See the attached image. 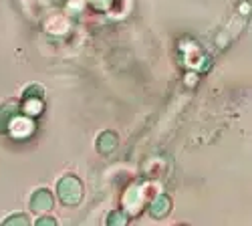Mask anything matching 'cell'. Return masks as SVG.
Segmentation results:
<instances>
[{
	"instance_id": "obj_4",
	"label": "cell",
	"mask_w": 252,
	"mask_h": 226,
	"mask_svg": "<svg viewBox=\"0 0 252 226\" xmlns=\"http://www.w3.org/2000/svg\"><path fill=\"white\" fill-rule=\"evenodd\" d=\"M117 146H119V137H117V133H113V131H103V133L97 137V152H99L101 156L113 154V152L117 150Z\"/></svg>"
},
{
	"instance_id": "obj_5",
	"label": "cell",
	"mask_w": 252,
	"mask_h": 226,
	"mask_svg": "<svg viewBox=\"0 0 252 226\" xmlns=\"http://www.w3.org/2000/svg\"><path fill=\"white\" fill-rule=\"evenodd\" d=\"M170 208H172V202H170V198L163 196V194H158L150 202V214L154 218H165L167 214H170Z\"/></svg>"
},
{
	"instance_id": "obj_6",
	"label": "cell",
	"mask_w": 252,
	"mask_h": 226,
	"mask_svg": "<svg viewBox=\"0 0 252 226\" xmlns=\"http://www.w3.org/2000/svg\"><path fill=\"white\" fill-rule=\"evenodd\" d=\"M141 200H143V194H141V188H137V186H133L131 190H127V194L123 196V204L127 206V210L131 214H137L139 212Z\"/></svg>"
},
{
	"instance_id": "obj_7",
	"label": "cell",
	"mask_w": 252,
	"mask_h": 226,
	"mask_svg": "<svg viewBox=\"0 0 252 226\" xmlns=\"http://www.w3.org/2000/svg\"><path fill=\"white\" fill-rule=\"evenodd\" d=\"M4 226H29V216L27 214H14V216H8L2 220Z\"/></svg>"
},
{
	"instance_id": "obj_2",
	"label": "cell",
	"mask_w": 252,
	"mask_h": 226,
	"mask_svg": "<svg viewBox=\"0 0 252 226\" xmlns=\"http://www.w3.org/2000/svg\"><path fill=\"white\" fill-rule=\"evenodd\" d=\"M53 194L47 188H38L32 196H31V210L34 214H47L49 210H53Z\"/></svg>"
},
{
	"instance_id": "obj_1",
	"label": "cell",
	"mask_w": 252,
	"mask_h": 226,
	"mask_svg": "<svg viewBox=\"0 0 252 226\" xmlns=\"http://www.w3.org/2000/svg\"><path fill=\"white\" fill-rule=\"evenodd\" d=\"M57 196L65 206H77L83 200V184L75 176H65L57 184Z\"/></svg>"
},
{
	"instance_id": "obj_10",
	"label": "cell",
	"mask_w": 252,
	"mask_h": 226,
	"mask_svg": "<svg viewBox=\"0 0 252 226\" xmlns=\"http://www.w3.org/2000/svg\"><path fill=\"white\" fill-rule=\"evenodd\" d=\"M36 226H57V220L51 216H38L36 218Z\"/></svg>"
},
{
	"instance_id": "obj_8",
	"label": "cell",
	"mask_w": 252,
	"mask_h": 226,
	"mask_svg": "<svg viewBox=\"0 0 252 226\" xmlns=\"http://www.w3.org/2000/svg\"><path fill=\"white\" fill-rule=\"evenodd\" d=\"M125 222H127V216H125V212L115 210V212H111V214L107 216V224H109V226H123Z\"/></svg>"
},
{
	"instance_id": "obj_3",
	"label": "cell",
	"mask_w": 252,
	"mask_h": 226,
	"mask_svg": "<svg viewBox=\"0 0 252 226\" xmlns=\"http://www.w3.org/2000/svg\"><path fill=\"white\" fill-rule=\"evenodd\" d=\"M18 115H20V107L14 101H6V103L0 105V133H6Z\"/></svg>"
},
{
	"instance_id": "obj_9",
	"label": "cell",
	"mask_w": 252,
	"mask_h": 226,
	"mask_svg": "<svg viewBox=\"0 0 252 226\" xmlns=\"http://www.w3.org/2000/svg\"><path fill=\"white\" fill-rule=\"evenodd\" d=\"M43 97H45V93H43V89L40 87H29L27 91H25V99L27 101H43Z\"/></svg>"
}]
</instances>
